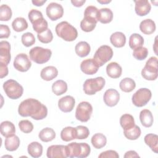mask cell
<instances>
[{
  "mask_svg": "<svg viewBox=\"0 0 158 158\" xmlns=\"http://www.w3.org/2000/svg\"><path fill=\"white\" fill-rule=\"evenodd\" d=\"M19 114L22 117H31L36 120H42L48 115V109L38 100L27 99L20 102L18 108Z\"/></svg>",
  "mask_w": 158,
  "mask_h": 158,
  "instance_id": "1",
  "label": "cell"
},
{
  "mask_svg": "<svg viewBox=\"0 0 158 158\" xmlns=\"http://www.w3.org/2000/svg\"><path fill=\"white\" fill-rule=\"evenodd\" d=\"M55 30L57 35L66 41H73L78 36L77 29L67 21L59 23Z\"/></svg>",
  "mask_w": 158,
  "mask_h": 158,
  "instance_id": "2",
  "label": "cell"
},
{
  "mask_svg": "<svg viewBox=\"0 0 158 158\" xmlns=\"http://www.w3.org/2000/svg\"><path fill=\"white\" fill-rule=\"evenodd\" d=\"M67 146L69 157L85 158L88 157L91 152L89 145L86 143L73 142Z\"/></svg>",
  "mask_w": 158,
  "mask_h": 158,
  "instance_id": "3",
  "label": "cell"
},
{
  "mask_svg": "<svg viewBox=\"0 0 158 158\" xmlns=\"http://www.w3.org/2000/svg\"><path fill=\"white\" fill-rule=\"evenodd\" d=\"M29 55L30 59L34 62L42 64L47 62L50 59L52 52L49 49L36 46L30 50Z\"/></svg>",
  "mask_w": 158,
  "mask_h": 158,
  "instance_id": "4",
  "label": "cell"
},
{
  "mask_svg": "<svg viewBox=\"0 0 158 158\" xmlns=\"http://www.w3.org/2000/svg\"><path fill=\"white\" fill-rule=\"evenodd\" d=\"M106 83L105 79L102 77L89 78L85 81L83 88L86 94L94 95L98 91L102 90Z\"/></svg>",
  "mask_w": 158,
  "mask_h": 158,
  "instance_id": "5",
  "label": "cell"
},
{
  "mask_svg": "<svg viewBox=\"0 0 158 158\" xmlns=\"http://www.w3.org/2000/svg\"><path fill=\"white\" fill-rule=\"evenodd\" d=\"M3 89L6 95L12 99H17L20 98L23 93V88L17 81L10 79L3 84Z\"/></svg>",
  "mask_w": 158,
  "mask_h": 158,
  "instance_id": "6",
  "label": "cell"
},
{
  "mask_svg": "<svg viewBox=\"0 0 158 158\" xmlns=\"http://www.w3.org/2000/svg\"><path fill=\"white\" fill-rule=\"evenodd\" d=\"M142 77L147 80H155L158 76L157 58L151 57L146 62L145 66L141 70Z\"/></svg>",
  "mask_w": 158,
  "mask_h": 158,
  "instance_id": "7",
  "label": "cell"
},
{
  "mask_svg": "<svg viewBox=\"0 0 158 158\" xmlns=\"http://www.w3.org/2000/svg\"><path fill=\"white\" fill-rule=\"evenodd\" d=\"M113 56L112 49L107 45L101 46L94 55V60L97 64L101 67L109 60H110Z\"/></svg>",
  "mask_w": 158,
  "mask_h": 158,
  "instance_id": "8",
  "label": "cell"
},
{
  "mask_svg": "<svg viewBox=\"0 0 158 158\" xmlns=\"http://www.w3.org/2000/svg\"><path fill=\"white\" fill-rule=\"evenodd\" d=\"M152 93L150 89L146 88H142L137 90L132 96L133 104L138 107H143L150 101Z\"/></svg>",
  "mask_w": 158,
  "mask_h": 158,
  "instance_id": "9",
  "label": "cell"
},
{
  "mask_svg": "<svg viewBox=\"0 0 158 158\" xmlns=\"http://www.w3.org/2000/svg\"><path fill=\"white\" fill-rule=\"evenodd\" d=\"M93 107L91 104L86 101H83L78 104L75 111L76 118L81 122H88L92 114Z\"/></svg>",
  "mask_w": 158,
  "mask_h": 158,
  "instance_id": "10",
  "label": "cell"
},
{
  "mask_svg": "<svg viewBox=\"0 0 158 158\" xmlns=\"http://www.w3.org/2000/svg\"><path fill=\"white\" fill-rule=\"evenodd\" d=\"M14 68L21 72L28 71L31 66V62L28 56L25 53H20L17 54L14 60Z\"/></svg>",
  "mask_w": 158,
  "mask_h": 158,
  "instance_id": "11",
  "label": "cell"
},
{
  "mask_svg": "<svg viewBox=\"0 0 158 158\" xmlns=\"http://www.w3.org/2000/svg\"><path fill=\"white\" fill-rule=\"evenodd\" d=\"M49 158H66L69 157L67 146L51 145L48 147L46 152Z\"/></svg>",
  "mask_w": 158,
  "mask_h": 158,
  "instance_id": "12",
  "label": "cell"
},
{
  "mask_svg": "<svg viewBox=\"0 0 158 158\" xmlns=\"http://www.w3.org/2000/svg\"><path fill=\"white\" fill-rule=\"evenodd\" d=\"M46 12L48 17L52 20H57L60 19L64 14L63 7L57 2L49 3L46 9Z\"/></svg>",
  "mask_w": 158,
  "mask_h": 158,
  "instance_id": "13",
  "label": "cell"
},
{
  "mask_svg": "<svg viewBox=\"0 0 158 158\" xmlns=\"http://www.w3.org/2000/svg\"><path fill=\"white\" fill-rule=\"evenodd\" d=\"M104 103L109 107H114L117 104L120 100V94L115 89H107L103 96Z\"/></svg>",
  "mask_w": 158,
  "mask_h": 158,
  "instance_id": "14",
  "label": "cell"
},
{
  "mask_svg": "<svg viewBox=\"0 0 158 158\" xmlns=\"http://www.w3.org/2000/svg\"><path fill=\"white\" fill-rule=\"evenodd\" d=\"M10 45L7 41L0 42V64L7 65L10 61Z\"/></svg>",
  "mask_w": 158,
  "mask_h": 158,
  "instance_id": "15",
  "label": "cell"
},
{
  "mask_svg": "<svg viewBox=\"0 0 158 158\" xmlns=\"http://www.w3.org/2000/svg\"><path fill=\"white\" fill-rule=\"evenodd\" d=\"M99 66L95 62L94 59H87L83 60L80 64L81 70L86 75H94L95 74Z\"/></svg>",
  "mask_w": 158,
  "mask_h": 158,
  "instance_id": "16",
  "label": "cell"
},
{
  "mask_svg": "<svg viewBox=\"0 0 158 158\" xmlns=\"http://www.w3.org/2000/svg\"><path fill=\"white\" fill-rule=\"evenodd\" d=\"M75 100L72 96L67 95L59 99L58 101V107L64 112H71L75 106Z\"/></svg>",
  "mask_w": 158,
  "mask_h": 158,
  "instance_id": "17",
  "label": "cell"
},
{
  "mask_svg": "<svg viewBox=\"0 0 158 158\" xmlns=\"http://www.w3.org/2000/svg\"><path fill=\"white\" fill-rule=\"evenodd\" d=\"M135 12L138 15L144 16L148 14L151 10V6L147 0L135 1Z\"/></svg>",
  "mask_w": 158,
  "mask_h": 158,
  "instance_id": "18",
  "label": "cell"
},
{
  "mask_svg": "<svg viewBox=\"0 0 158 158\" xmlns=\"http://www.w3.org/2000/svg\"><path fill=\"white\" fill-rule=\"evenodd\" d=\"M86 21L96 24L99 19V9L93 6H88L84 12V18Z\"/></svg>",
  "mask_w": 158,
  "mask_h": 158,
  "instance_id": "19",
  "label": "cell"
},
{
  "mask_svg": "<svg viewBox=\"0 0 158 158\" xmlns=\"http://www.w3.org/2000/svg\"><path fill=\"white\" fill-rule=\"evenodd\" d=\"M106 72L109 77L112 78H118L122 75V69L118 63L112 62L107 65Z\"/></svg>",
  "mask_w": 158,
  "mask_h": 158,
  "instance_id": "20",
  "label": "cell"
},
{
  "mask_svg": "<svg viewBox=\"0 0 158 158\" xmlns=\"http://www.w3.org/2000/svg\"><path fill=\"white\" fill-rule=\"evenodd\" d=\"M58 75V70L54 66H47L43 68L40 73L42 79L45 81H51L55 78Z\"/></svg>",
  "mask_w": 158,
  "mask_h": 158,
  "instance_id": "21",
  "label": "cell"
},
{
  "mask_svg": "<svg viewBox=\"0 0 158 158\" xmlns=\"http://www.w3.org/2000/svg\"><path fill=\"white\" fill-rule=\"evenodd\" d=\"M139 120L142 125L146 128L151 127L154 122L153 115L148 109H143L140 112Z\"/></svg>",
  "mask_w": 158,
  "mask_h": 158,
  "instance_id": "22",
  "label": "cell"
},
{
  "mask_svg": "<svg viewBox=\"0 0 158 158\" xmlns=\"http://www.w3.org/2000/svg\"><path fill=\"white\" fill-rule=\"evenodd\" d=\"M156 28L155 22L150 19L143 20L139 24V29L145 35H151L156 30Z\"/></svg>",
  "mask_w": 158,
  "mask_h": 158,
  "instance_id": "23",
  "label": "cell"
},
{
  "mask_svg": "<svg viewBox=\"0 0 158 158\" xmlns=\"http://www.w3.org/2000/svg\"><path fill=\"white\" fill-rule=\"evenodd\" d=\"M110 41L114 46L116 48H122L125 44L126 36L122 32L116 31L111 35Z\"/></svg>",
  "mask_w": 158,
  "mask_h": 158,
  "instance_id": "24",
  "label": "cell"
},
{
  "mask_svg": "<svg viewBox=\"0 0 158 158\" xmlns=\"http://www.w3.org/2000/svg\"><path fill=\"white\" fill-rule=\"evenodd\" d=\"M1 133L6 137H9L15 133V127L10 121H4L1 123Z\"/></svg>",
  "mask_w": 158,
  "mask_h": 158,
  "instance_id": "25",
  "label": "cell"
},
{
  "mask_svg": "<svg viewBox=\"0 0 158 158\" xmlns=\"http://www.w3.org/2000/svg\"><path fill=\"white\" fill-rule=\"evenodd\" d=\"M20 141L19 138L14 135L6 138L4 141V146L6 150L9 151H14L18 149L20 146Z\"/></svg>",
  "mask_w": 158,
  "mask_h": 158,
  "instance_id": "26",
  "label": "cell"
},
{
  "mask_svg": "<svg viewBox=\"0 0 158 158\" xmlns=\"http://www.w3.org/2000/svg\"><path fill=\"white\" fill-rule=\"evenodd\" d=\"M28 153L35 158L40 157L43 153V146L37 141H33L28 145Z\"/></svg>",
  "mask_w": 158,
  "mask_h": 158,
  "instance_id": "27",
  "label": "cell"
},
{
  "mask_svg": "<svg viewBox=\"0 0 158 158\" xmlns=\"http://www.w3.org/2000/svg\"><path fill=\"white\" fill-rule=\"evenodd\" d=\"M144 142L155 153L158 152V136L156 134L149 133L144 138Z\"/></svg>",
  "mask_w": 158,
  "mask_h": 158,
  "instance_id": "28",
  "label": "cell"
},
{
  "mask_svg": "<svg viewBox=\"0 0 158 158\" xmlns=\"http://www.w3.org/2000/svg\"><path fill=\"white\" fill-rule=\"evenodd\" d=\"M61 139L68 142L74 139H77V130L75 128L72 127H67L63 128L60 132Z\"/></svg>",
  "mask_w": 158,
  "mask_h": 158,
  "instance_id": "29",
  "label": "cell"
},
{
  "mask_svg": "<svg viewBox=\"0 0 158 158\" xmlns=\"http://www.w3.org/2000/svg\"><path fill=\"white\" fill-rule=\"evenodd\" d=\"M90 51V46L86 41H80L75 47V51L76 54L80 57L87 56L89 54Z\"/></svg>",
  "mask_w": 158,
  "mask_h": 158,
  "instance_id": "30",
  "label": "cell"
},
{
  "mask_svg": "<svg viewBox=\"0 0 158 158\" xmlns=\"http://www.w3.org/2000/svg\"><path fill=\"white\" fill-rule=\"evenodd\" d=\"M91 142L94 148L101 149L106 146L107 143V138L102 133H98L92 136Z\"/></svg>",
  "mask_w": 158,
  "mask_h": 158,
  "instance_id": "31",
  "label": "cell"
},
{
  "mask_svg": "<svg viewBox=\"0 0 158 158\" xmlns=\"http://www.w3.org/2000/svg\"><path fill=\"white\" fill-rule=\"evenodd\" d=\"M38 137L42 141L47 143L51 141L56 138V133L52 128L46 127L40 131Z\"/></svg>",
  "mask_w": 158,
  "mask_h": 158,
  "instance_id": "32",
  "label": "cell"
},
{
  "mask_svg": "<svg viewBox=\"0 0 158 158\" xmlns=\"http://www.w3.org/2000/svg\"><path fill=\"white\" fill-rule=\"evenodd\" d=\"M113 19L112 11L109 8H102L99 10V19L101 23L106 24L110 23Z\"/></svg>",
  "mask_w": 158,
  "mask_h": 158,
  "instance_id": "33",
  "label": "cell"
},
{
  "mask_svg": "<svg viewBox=\"0 0 158 158\" xmlns=\"http://www.w3.org/2000/svg\"><path fill=\"white\" fill-rule=\"evenodd\" d=\"M52 91L57 96L62 95L67 91V84L62 80H58L52 84Z\"/></svg>",
  "mask_w": 158,
  "mask_h": 158,
  "instance_id": "34",
  "label": "cell"
},
{
  "mask_svg": "<svg viewBox=\"0 0 158 158\" xmlns=\"http://www.w3.org/2000/svg\"><path fill=\"white\" fill-rule=\"evenodd\" d=\"M119 87L122 91L125 93H130L135 88L136 83L132 78L127 77L120 81L119 83Z\"/></svg>",
  "mask_w": 158,
  "mask_h": 158,
  "instance_id": "35",
  "label": "cell"
},
{
  "mask_svg": "<svg viewBox=\"0 0 158 158\" xmlns=\"http://www.w3.org/2000/svg\"><path fill=\"white\" fill-rule=\"evenodd\" d=\"M120 123L123 130H128L135 125L133 117L128 114H125L121 116L120 118Z\"/></svg>",
  "mask_w": 158,
  "mask_h": 158,
  "instance_id": "36",
  "label": "cell"
},
{
  "mask_svg": "<svg viewBox=\"0 0 158 158\" xmlns=\"http://www.w3.org/2000/svg\"><path fill=\"white\" fill-rule=\"evenodd\" d=\"M12 27L14 31L21 32L28 28V23L23 17H17L12 22Z\"/></svg>",
  "mask_w": 158,
  "mask_h": 158,
  "instance_id": "37",
  "label": "cell"
},
{
  "mask_svg": "<svg viewBox=\"0 0 158 158\" xmlns=\"http://www.w3.org/2000/svg\"><path fill=\"white\" fill-rule=\"evenodd\" d=\"M144 44V39L141 35L138 33H133L129 38V46L131 49L141 47Z\"/></svg>",
  "mask_w": 158,
  "mask_h": 158,
  "instance_id": "38",
  "label": "cell"
},
{
  "mask_svg": "<svg viewBox=\"0 0 158 158\" xmlns=\"http://www.w3.org/2000/svg\"><path fill=\"white\" fill-rule=\"evenodd\" d=\"M141 133V129L136 125H135L132 128L128 130H126L123 131V134L125 136L130 140L137 139L140 136Z\"/></svg>",
  "mask_w": 158,
  "mask_h": 158,
  "instance_id": "39",
  "label": "cell"
},
{
  "mask_svg": "<svg viewBox=\"0 0 158 158\" xmlns=\"http://www.w3.org/2000/svg\"><path fill=\"white\" fill-rule=\"evenodd\" d=\"M33 30L38 34L44 31L48 28V22L44 19L41 18L32 23Z\"/></svg>",
  "mask_w": 158,
  "mask_h": 158,
  "instance_id": "40",
  "label": "cell"
},
{
  "mask_svg": "<svg viewBox=\"0 0 158 158\" xmlns=\"http://www.w3.org/2000/svg\"><path fill=\"white\" fill-rule=\"evenodd\" d=\"M12 12L10 7L7 4H2L0 7V20L8 21L12 17Z\"/></svg>",
  "mask_w": 158,
  "mask_h": 158,
  "instance_id": "41",
  "label": "cell"
},
{
  "mask_svg": "<svg viewBox=\"0 0 158 158\" xmlns=\"http://www.w3.org/2000/svg\"><path fill=\"white\" fill-rule=\"evenodd\" d=\"M37 37L40 42L47 44L52 41L53 39V35L51 30L49 28H48L44 31L38 33L37 35Z\"/></svg>",
  "mask_w": 158,
  "mask_h": 158,
  "instance_id": "42",
  "label": "cell"
},
{
  "mask_svg": "<svg viewBox=\"0 0 158 158\" xmlns=\"http://www.w3.org/2000/svg\"><path fill=\"white\" fill-rule=\"evenodd\" d=\"M148 54V50L145 47H139L133 50V57L139 60H143L145 59Z\"/></svg>",
  "mask_w": 158,
  "mask_h": 158,
  "instance_id": "43",
  "label": "cell"
},
{
  "mask_svg": "<svg viewBox=\"0 0 158 158\" xmlns=\"http://www.w3.org/2000/svg\"><path fill=\"white\" fill-rule=\"evenodd\" d=\"M22 43L26 47H30L33 45L35 43V38L33 33L27 32L22 35Z\"/></svg>",
  "mask_w": 158,
  "mask_h": 158,
  "instance_id": "44",
  "label": "cell"
},
{
  "mask_svg": "<svg viewBox=\"0 0 158 158\" xmlns=\"http://www.w3.org/2000/svg\"><path fill=\"white\" fill-rule=\"evenodd\" d=\"M19 127L20 130L25 133H29L33 130V123L28 120H20L19 122Z\"/></svg>",
  "mask_w": 158,
  "mask_h": 158,
  "instance_id": "45",
  "label": "cell"
},
{
  "mask_svg": "<svg viewBox=\"0 0 158 158\" xmlns=\"http://www.w3.org/2000/svg\"><path fill=\"white\" fill-rule=\"evenodd\" d=\"M75 128L77 130V139H86L89 135V129L85 126L79 125Z\"/></svg>",
  "mask_w": 158,
  "mask_h": 158,
  "instance_id": "46",
  "label": "cell"
},
{
  "mask_svg": "<svg viewBox=\"0 0 158 158\" xmlns=\"http://www.w3.org/2000/svg\"><path fill=\"white\" fill-rule=\"evenodd\" d=\"M96 25V24L90 23V22L86 21V20H85L84 19L80 22L81 29L85 32L92 31L95 28Z\"/></svg>",
  "mask_w": 158,
  "mask_h": 158,
  "instance_id": "47",
  "label": "cell"
},
{
  "mask_svg": "<svg viewBox=\"0 0 158 158\" xmlns=\"http://www.w3.org/2000/svg\"><path fill=\"white\" fill-rule=\"evenodd\" d=\"M43 17V16L41 12L36 9H31L28 13V19L31 23Z\"/></svg>",
  "mask_w": 158,
  "mask_h": 158,
  "instance_id": "48",
  "label": "cell"
},
{
  "mask_svg": "<svg viewBox=\"0 0 158 158\" xmlns=\"http://www.w3.org/2000/svg\"><path fill=\"white\" fill-rule=\"evenodd\" d=\"M98 157L99 158H118V154L114 150H107L101 152Z\"/></svg>",
  "mask_w": 158,
  "mask_h": 158,
  "instance_id": "49",
  "label": "cell"
},
{
  "mask_svg": "<svg viewBox=\"0 0 158 158\" xmlns=\"http://www.w3.org/2000/svg\"><path fill=\"white\" fill-rule=\"evenodd\" d=\"M10 31L9 27L6 25L1 24L0 25V38H7L10 36Z\"/></svg>",
  "mask_w": 158,
  "mask_h": 158,
  "instance_id": "50",
  "label": "cell"
},
{
  "mask_svg": "<svg viewBox=\"0 0 158 158\" xmlns=\"http://www.w3.org/2000/svg\"><path fill=\"white\" fill-rule=\"evenodd\" d=\"M8 68L7 65L0 64V77L1 78H2L5 77H6L8 74Z\"/></svg>",
  "mask_w": 158,
  "mask_h": 158,
  "instance_id": "51",
  "label": "cell"
},
{
  "mask_svg": "<svg viewBox=\"0 0 158 158\" xmlns=\"http://www.w3.org/2000/svg\"><path fill=\"white\" fill-rule=\"evenodd\" d=\"M125 158H129V157H139V156L137 154V152L135 151H128L125 152L124 156Z\"/></svg>",
  "mask_w": 158,
  "mask_h": 158,
  "instance_id": "52",
  "label": "cell"
},
{
  "mask_svg": "<svg viewBox=\"0 0 158 158\" xmlns=\"http://www.w3.org/2000/svg\"><path fill=\"white\" fill-rule=\"evenodd\" d=\"M86 1L85 0H72L71 2L73 4V6H74L75 7H81L85 3Z\"/></svg>",
  "mask_w": 158,
  "mask_h": 158,
  "instance_id": "53",
  "label": "cell"
},
{
  "mask_svg": "<svg viewBox=\"0 0 158 158\" xmlns=\"http://www.w3.org/2000/svg\"><path fill=\"white\" fill-rule=\"evenodd\" d=\"M46 2V0H33L31 2L36 6H41Z\"/></svg>",
  "mask_w": 158,
  "mask_h": 158,
  "instance_id": "54",
  "label": "cell"
},
{
  "mask_svg": "<svg viewBox=\"0 0 158 158\" xmlns=\"http://www.w3.org/2000/svg\"><path fill=\"white\" fill-rule=\"evenodd\" d=\"M98 2L102 4H109L111 2V1H109V0H98L97 1Z\"/></svg>",
  "mask_w": 158,
  "mask_h": 158,
  "instance_id": "55",
  "label": "cell"
}]
</instances>
